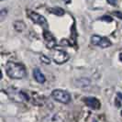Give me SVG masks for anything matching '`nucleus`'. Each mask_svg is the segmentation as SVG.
<instances>
[{"label":"nucleus","instance_id":"dca6fc26","mask_svg":"<svg viewBox=\"0 0 122 122\" xmlns=\"http://www.w3.org/2000/svg\"><path fill=\"white\" fill-rule=\"evenodd\" d=\"M107 1L108 4L112 5V6H116L117 5V0H107Z\"/></svg>","mask_w":122,"mask_h":122},{"label":"nucleus","instance_id":"6ab92c4d","mask_svg":"<svg viewBox=\"0 0 122 122\" xmlns=\"http://www.w3.org/2000/svg\"><path fill=\"white\" fill-rule=\"evenodd\" d=\"M121 116H122V110H121Z\"/></svg>","mask_w":122,"mask_h":122},{"label":"nucleus","instance_id":"2eb2a0df","mask_svg":"<svg viewBox=\"0 0 122 122\" xmlns=\"http://www.w3.org/2000/svg\"><path fill=\"white\" fill-rule=\"evenodd\" d=\"M102 20H105V21H107V22H111L112 21V18L109 17V16H104V17H102L101 18Z\"/></svg>","mask_w":122,"mask_h":122},{"label":"nucleus","instance_id":"f03ea898","mask_svg":"<svg viewBox=\"0 0 122 122\" xmlns=\"http://www.w3.org/2000/svg\"><path fill=\"white\" fill-rule=\"evenodd\" d=\"M51 97L55 101L60 102L62 104H68L71 101V96L67 91L61 90V89H56L51 93Z\"/></svg>","mask_w":122,"mask_h":122},{"label":"nucleus","instance_id":"f257e3e1","mask_svg":"<svg viewBox=\"0 0 122 122\" xmlns=\"http://www.w3.org/2000/svg\"><path fill=\"white\" fill-rule=\"evenodd\" d=\"M6 72L7 76H9L11 79H22L27 75L24 65L13 61L7 62L6 65Z\"/></svg>","mask_w":122,"mask_h":122},{"label":"nucleus","instance_id":"4468645a","mask_svg":"<svg viewBox=\"0 0 122 122\" xmlns=\"http://www.w3.org/2000/svg\"><path fill=\"white\" fill-rule=\"evenodd\" d=\"M113 15L116 16L117 18H118L119 19H122V12H120V11H114Z\"/></svg>","mask_w":122,"mask_h":122},{"label":"nucleus","instance_id":"423d86ee","mask_svg":"<svg viewBox=\"0 0 122 122\" xmlns=\"http://www.w3.org/2000/svg\"><path fill=\"white\" fill-rule=\"evenodd\" d=\"M42 36H43V39H44V41H45V45H46L49 49H53L55 46L57 45L56 39H55L54 36L48 30L43 31Z\"/></svg>","mask_w":122,"mask_h":122},{"label":"nucleus","instance_id":"a211bd4d","mask_svg":"<svg viewBox=\"0 0 122 122\" xmlns=\"http://www.w3.org/2000/svg\"><path fill=\"white\" fill-rule=\"evenodd\" d=\"M119 60L122 61V53H120V54H119Z\"/></svg>","mask_w":122,"mask_h":122},{"label":"nucleus","instance_id":"9b49d317","mask_svg":"<svg viewBox=\"0 0 122 122\" xmlns=\"http://www.w3.org/2000/svg\"><path fill=\"white\" fill-rule=\"evenodd\" d=\"M49 11L56 16H63L64 15V10L61 7H52V8H50Z\"/></svg>","mask_w":122,"mask_h":122},{"label":"nucleus","instance_id":"0eeeda50","mask_svg":"<svg viewBox=\"0 0 122 122\" xmlns=\"http://www.w3.org/2000/svg\"><path fill=\"white\" fill-rule=\"evenodd\" d=\"M84 101L86 104V106H88L92 109H99L100 108V102L97 98L90 97L84 98Z\"/></svg>","mask_w":122,"mask_h":122},{"label":"nucleus","instance_id":"6e6552de","mask_svg":"<svg viewBox=\"0 0 122 122\" xmlns=\"http://www.w3.org/2000/svg\"><path fill=\"white\" fill-rule=\"evenodd\" d=\"M41 122H64V121H63V119L58 114L51 113V114H49V115H47L46 117H44L42 118V120H41Z\"/></svg>","mask_w":122,"mask_h":122},{"label":"nucleus","instance_id":"9d476101","mask_svg":"<svg viewBox=\"0 0 122 122\" xmlns=\"http://www.w3.org/2000/svg\"><path fill=\"white\" fill-rule=\"evenodd\" d=\"M14 29L18 31H23L26 29V25L23 21L21 20H18L14 22Z\"/></svg>","mask_w":122,"mask_h":122},{"label":"nucleus","instance_id":"39448f33","mask_svg":"<svg viewBox=\"0 0 122 122\" xmlns=\"http://www.w3.org/2000/svg\"><path fill=\"white\" fill-rule=\"evenodd\" d=\"M69 58H70L69 54L62 50H56L52 55V60L57 64H62V63L66 62L69 60Z\"/></svg>","mask_w":122,"mask_h":122},{"label":"nucleus","instance_id":"f3484780","mask_svg":"<svg viewBox=\"0 0 122 122\" xmlns=\"http://www.w3.org/2000/svg\"><path fill=\"white\" fill-rule=\"evenodd\" d=\"M117 97L122 100V93H120V92H118V93H117Z\"/></svg>","mask_w":122,"mask_h":122},{"label":"nucleus","instance_id":"7ed1b4c3","mask_svg":"<svg viewBox=\"0 0 122 122\" xmlns=\"http://www.w3.org/2000/svg\"><path fill=\"white\" fill-rule=\"evenodd\" d=\"M91 42L93 45L98 46L102 49H105V48H107V47L111 46V42L107 38L101 37L99 35H93L91 37Z\"/></svg>","mask_w":122,"mask_h":122},{"label":"nucleus","instance_id":"20e7f679","mask_svg":"<svg viewBox=\"0 0 122 122\" xmlns=\"http://www.w3.org/2000/svg\"><path fill=\"white\" fill-rule=\"evenodd\" d=\"M28 16L30 18V19L33 22L42 26L43 28H45V29L48 28V21H47V19L44 18L43 16H41V14L35 12V11H32V10H28Z\"/></svg>","mask_w":122,"mask_h":122},{"label":"nucleus","instance_id":"f8f14e48","mask_svg":"<svg viewBox=\"0 0 122 122\" xmlns=\"http://www.w3.org/2000/svg\"><path fill=\"white\" fill-rule=\"evenodd\" d=\"M7 12H8V10H7L6 8H3V9L0 11V19H1V20H3V19L5 18V17L7 15Z\"/></svg>","mask_w":122,"mask_h":122},{"label":"nucleus","instance_id":"ddd939ff","mask_svg":"<svg viewBox=\"0 0 122 122\" xmlns=\"http://www.w3.org/2000/svg\"><path fill=\"white\" fill-rule=\"evenodd\" d=\"M41 61L45 62L46 64H49L50 63V59L47 58V56H46V55H42V56L41 57Z\"/></svg>","mask_w":122,"mask_h":122},{"label":"nucleus","instance_id":"1a4fd4ad","mask_svg":"<svg viewBox=\"0 0 122 122\" xmlns=\"http://www.w3.org/2000/svg\"><path fill=\"white\" fill-rule=\"evenodd\" d=\"M33 77H34V79L36 80L38 83H41V84H43L46 81V78H45L44 74L41 73V71L39 68H35L34 69V71H33Z\"/></svg>","mask_w":122,"mask_h":122}]
</instances>
